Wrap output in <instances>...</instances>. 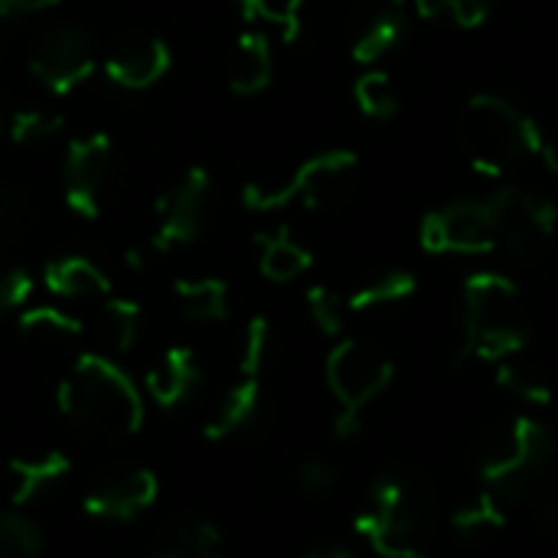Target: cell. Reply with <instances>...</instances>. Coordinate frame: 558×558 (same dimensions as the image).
Here are the masks:
<instances>
[{"label": "cell", "instance_id": "cell-25", "mask_svg": "<svg viewBox=\"0 0 558 558\" xmlns=\"http://www.w3.org/2000/svg\"><path fill=\"white\" fill-rule=\"evenodd\" d=\"M418 281L412 271H386L373 281H366L363 288H356L347 298V311L363 314V311H376V307H389V304H402L415 294Z\"/></svg>", "mask_w": 558, "mask_h": 558}, {"label": "cell", "instance_id": "cell-4", "mask_svg": "<svg viewBox=\"0 0 558 558\" xmlns=\"http://www.w3.org/2000/svg\"><path fill=\"white\" fill-rule=\"evenodd\" d=\"M432 490L402 474H383L369 487V507L353 520V530L379 558H428L422 539L432 520Z\"/></svg>", "mask_w": 558, "mask_h": 558}, {"label": "cell", "instance_id": "cell-11", "mask_svg": "<svg viewBox=\"0 0 558 558\" xmlns=\"http://www.w3.org/2000/svg\"><path fill=\"white\" fill-rule=\"evenodd\" d=\"M111 157H114V144L105 131H92L69 141L62 160V196L75 216L98 219L111 177Z\"/></svg>", "mask_w": 558, "mask_h": 558}, {"label": "cell", "instance_id": "cell-32", "mask_svg": "<svg viewBox=\"0 0 558 558\" xmlns=\"http://www.w3.org/2000/svg\"><path fill=\"white\" fill-rule=\"evenodd\" d=\"M490 7H494V0H415V10L422 20L451 16L464 29L484 26L490 16Z\"/></svg>", "mask_w": 558, "mask_h": 558}, {"label": "cell", "instance_id": "cell-36", "mask_svg": "<svg viewBox=\"0 0 558 558\" xmlns=\"http://www.w3.org/2000/svg\"><path fill=\"white\" fill-rule=\"evenodd\" d=\"M298 487L307 497H327L337 487V468L324 458H311L298 468Z\"/></svg>", "mask_w": 558, "mask_h": 558}, {"label": "cell", "instance_id": "cell-21", "mask_svg": "<svg viewBox=\"0 0 558 558\" xmlns=\"http://www.w3.org/2000/svg\"><path fill=\"white\" fill-rule=\"evenodd\" d=\"M150 558H226L222 553V533L216 523L190 517L170 526V533L157 543Z\"/></svg>", "mask_w": 558, "mask_h": 558}, {"label": "cell", "instance_id": "cell-3", "mask_svg": "<svg viewBox=\"0 0 558 558\" xmlns=\"http://www.w3.org/2000/svg\"><path fill=\"white\" fill-rule=\"evenodd\" d=\"M461 147L477 173L497 180L526 157L539 154L543 134L523 108L494 92H481L464 105Z\"/></svg>", "mask_w": 558, "mask_h": 558}, {"label": "cell", "instance_id": "cell-43", "mask_svg": "<svg viewBox=\"0 0 558 558\" xmlns=\"http://www.w3.org/2000/svg\"><path fill=\"white\" fill-rule=\"evenodd\" d=\"M235 7H239V13H242V20H248V23H255V0H235Z\"/></svg>", "mask_w": 558, "mask_h": 558}, {"label": "cell", "instance_id": "cell-34", "mask_svg": "<svg viewBox=\"0 0 558 558\" xmlns=\"http://www.w3.org/2000/svg\"><path fill=\"white\" fill-rule=\"evenodd\" d=\"M268 340H271V327L265 317H252L242 337V353H239V373L242 376H262L265 356H268Z\"/></svg>", "mask_w": 558, "mask_h": 558}, {"label": "cell", "instance_id": "cell-30", "mask_svg": "<svg viewBox=\"0 0 558 558\" xmlns=\"http://www.w3.org/2000/svg\"><path fill=\"white\" fill-rule=\"evenodd\" d=\"M65 128V118L49 108H23L7 118V134L13 144H43L52 141Z\"/></svg>", "mask_w": 558, "mask_h": 558}, {"label": "cell", "instance_id": "cell-6", "mask_svg": "<svg viewBox=\"0 0 558 558\" xmlns=\"http://www.w3.org/2000/svg\"><path fill=\"white\" fill-rule=\"evenodd\" d=\"M327 389L337 399L340 412L333 418V438L350 441L363 432V412L373 399H379L392 379L396 366L389 356L373 350L363 340H340L324 363Z\"/></svg>", "mask_w": 558, "mask_h": 558}, {"label": "cell", "instance_id": "cell-13", "mask_svg": "<svg viewBox=\"0 0 558 558\" xmlns=\"http://www.w3.org/2000/svg\"><path fill=\"white\" fill-rule=\"evenodd\" d=\"M160 497V481L150 468H118L88 484L82 497V510L92 520L105 523H131L144 517Z\"/></svg>", "mask_w": 558, "mask_h": 558}, {"label": "cell", "instance_id": "cell-12", "mask_svg": "<svg viewBox=\"0 0 558 558\" xmlns=\"http://www.w3.org/2000/svg\"><path fill=\"white\" fill-rule=\"evenodd\" d=\"M213 193V177L203 167H190L167 193L157 196L154 216V248L157 252H173L199 239L203 222H206V203Z\"/></svg>", "mask_w": 558, "mask_h": 558}, {"label": "cell", "instance_id": "cell-22", "mask_svg": "<svg viewBox=\"0 0 558 558\" xmlns=\"http://www.w3.org/2000/svg\"><path fill=\"white\" fill-rule=\"evenodd\" d=\"M173 298L183 317L196 324H219L229 317V284L222 278H180Z\"/></svg>", "mask_w": 558, "mask_h": 558}, {"label": "cell", "instance_id": "cell-14", "mask_svg": "<svg viewBox=\"0 0 558 558\" xmlns=\"http://www.w3.org/2000/svg\"><path fill=\"white\" fill-rule=\"evenodd\" d=\"M170 46L160 36H128L105 56V78L124 92H144L170 72Z\"/></svg>", "mask_w": 558, "mask_h": 558}, {"label": "cell", "instance_id": "cell-16", "mask_svg": "<svg viewBox=\"0 0 558 558\" xmlns=\"http://www.w3.org/2000/svg\"><path fill=\"white\" fill-rule=\"evenodd\" d=\"M72 474V461L62 451H46L33 458H13L7 464V481H10V507H29L39 500L46 490L59 487Z\"/></svg>", "mask_w": 558, "mask_h": 558}, {"label": "cell", "instance_id": "cell-9", "mask_svg": "<svg viewBox=\"0 0 558 558\" xmlns=\"http://www.w3.org/2000/svg\"><path fill=\"white\" fill-rule=\"evenodd\" d=\"M98 69L95 43L78 26H52L36 36L29 49V72L33 78L56 98L72 95L82 88Z\"/></svg>", "mask_w": 558, "mask_h": 558}, {"label": "cell", "instance_id": "cell-35", "mask_svg": "<svg viewBox=\"0 0 558 558\" xmlns=\"http://www.w3.org/2000/svg\"><path fill=\"white\" fill-rule=\"evenodd\" d=\"M301 10L304 0H255V20L281 26L284 43H294L301 33Z\"/></svg>", "mask_w": 558, "mask_h": 558}, {"label": "cell", "instance_id": "cell-31", "mask_svg": "<svg viewBox=\"0 0 558 558\" xmlns=\"http://www.w3.org/2000/svg\"><path fill=\"white\" fill-rule=\"evenodd\" d=\"M16 327L23 337H78V333H85V324L75 314L52 307V304H39V307L23 311Z\"/></svg>", "mask_w": 558, "mask_h": 558}, {"label": "cell", "instance_id": "cell-8", "mask_svg": "<svg viewBox=\"0 0 558 558\" xmlns=\"http://www.w3.org/2000/svg\"><path fill=\"white\" fill-rule=\"evenodd\" d=\"M490 213L497 226V248L517 262H536L549 248L558 229V206L546 196L526 193L520 186H497L490 196Z\"/></svg>", "mask_w": 558, "mask_h": 558}, {"label": "cell", "instance_id": "cell-5", "mask_svg": "<svg viewBox=\"0 0 558 558\" xmlns=\"http://www.w3.org/2000/svg\"><path fill=\"white\" fill-rule=\"evenodd\" d=\"M556 441L543 422L533 415H517L500 435H494L484 451L477 474L484 484H490V494L510 504L533 500L553 471Z\"/></svg>", "mask_w": 558, "mask_h": 558}, {"label": "cell", "instance_id": "cell-39", "mask_svg": "<svg viewBox=\"0 0 558 558\" xmlns=\"http://www.w3.org/2000/svg\"><path fill=\"white\" fill-rule=\"evenodd\" d=\"M13 219H16V193L7 183H0V232H7Z\"/></svg>", "mask_w": 558, "mask_h": 558}, {"label": "cell", "instance_id": "cell-19", "mask_svg": "<svg viewBox=\"0 0 558 558\" xmlns=\"http://www.w3.org/2000/svg\"><path fill=\"white\" fill-rule=\"evenodd\" d=\"M258 402H262V376H242L239 373V379L219 399L216 412L206 418L203 435L209 441H226V438L239 435L242 428H248L255 422Z\"/></svg>", "mask_w": 558, "mask_h": 558}, {"label": "cell", "instance_id": "cell-2", "mask_svg": "<svg viewBox=\"0 0 558 558\" xmlns=\"http://www.w3.org/2000/svg\"><path fill=\"white\" fill-rule=\"evenodd\" d=\"M530 347L523 301L517 284L497 271H477L461 291V343L454 369L468 363H507Z\"/></svg>", "mask_w": 558, "mask_h": 558}, {"label": "cell", "instance_id": "cell-17", "mask_svg": "<svg viewBox=\"0 0 558 558\" xmlns=\"http://www.w3.org/2000/svg\"><path fill=\"white\" fill-rule=\"evenodd\" d=\"M43 284L52 298L62 301H92L111 294V278L85 255L52 258L43 271Z\"/></svg>", "mask_w": 558, "mask_h": 558}, {"label": "cell", "instance_id": "cell-29", "mask_svg": "<svg viewBox=\"0 0 558 558\" xmlns=\"http://www.w3.org/2000/svg\"><path fill=\"white\" fill-rule=\"evenodd\" d=\"M497 386H500L504 392H510L517 402L536 405V409H546V405H553V399H556L553 386H549L543 376H536V373L517 366L513 360L497 363Z\"/></svg>", "mask_w": 558, "mask_h": 558}, {"label": "cell", "instance_id": "cell-42", "mask_svg": "<svg viewBox=\"0 0 558 558\" xmlns=\"http://www.w3.org/2000/svg\"><path fill=\"white\" fill-rule=\"evenodd\" d=\"M124 265L134 268V271H141V268H144V252H141V248H128V252H124Z\"/></svg>", "mask_w": 558, "mask_h": 558}, {"label": "cell", "instance_id": "cell-37", "mask_svg": "<svg viewBox=\"0 0 558 558\" xmlns=\"http://www.w3.org/2000/svg\"><path fill=\"white\" fill-rule=\"evenodd\" d=\"M33 294V278L23 268H3L0 271V317L10 311H20Z\"/></svg>", "mask_w": 558, "mask_h": 558}, {"label": "cell", "instance_id": "cell-1", "mask_svg": "<svg viewBox=\"0 0 558 558\" xmlns=\"http://www.w3.org/2000/svg\"><path fill=\"white\" fill-rule=\"evenodd\" d=\"M59 415L92 441L134 438L147 409L141 386L105 353H82L56 389Z\"/></svg>", "mask_w": 558, "mask_h": 558}, {"label": "cell", "instance_id": "cell-20", "mask_svg": "<svg viewBox=\"0 0 558 558\" xmlns=\"http://www.w3.org/2000/svg\"><path fill=\"white\" fill-rule=\"evenodd\" d=\"M255 242H258V248H262L258 268H262V275H265L268 281L288 284V281L301 278V275L314 265V255H311L301 242H294V235H291L288 226H281L278 232H262Z\"/></svg>", "mask_w": 558, "mask_h": 558}, {"label": "cell", "instance_id": "cell-28", "mask_svg": "<svg viewBox=\"0 0 558 558\" xmlns=\"http://www.w3.org/2000/svg\"><path fill=\"white\" fill-rule=\"evenodd\" d=\"M356 108L373 121H389L399 114V95L386 72H363L353 85Z\"/></svg>", "mask_w": 558, "mask_h": 558}, {"label": "cell", "instance_id": "cell-10", "mask_svg": "<svg viewBox=\"0 0 558 558\" xmlns=\"http://www.w3.org/2000/svg\"><path fill=\"white\" fill-rule=\"evenodd\" d=\"M418 242L432 255H484L497 248V226L487 196L448 203L422 219Z\"/></svg>", "mask_w": 558, "mask_h": 558}, {"label": "cell", "instance_id": "cell-15", "mask_svg": "<svg viewBox=\"0 0 558 558\" xmlns=\"http://www.w3.org/2000/svg\"><path fill=\"white\" fill-rule=\"evenodd\" d=\"M199 376H203V369H199L196 353H193L190 347H170V350H163V356L147 369V376H144V392H147V399H150L157 409L173 412V409H180V405L193 396V389L199 386Z\"/></svg>", "mask_w": 558, "mask_h": 558}, {"label": "cell", "instance_id": "cell-18", "mask_svg": "<svg viewBox=\"0 0 558 558\" xmlns=\"http://www.w3.org/2000/svg\"><path fill=\"white\" fill-rule=\"evenodd\" d=\"M275 72L271 43L262 29H245L229 56V88L235 95H258L268 88Z\"/></svg>", "mask_w": 558, "mask_h": 558}, {"label": "cell", "instance_id": "cell-41", "mask_svg": "<svg viewBox=\"0 0 558 558\" xmlns=\"http://www.w3.org/2000/svg\"><path fill=\"white\" fill-rule=\"evenodd\" d=\"M307 558H356L350 549H343V546H320V549H314Z\"/></svg>", "mask_w": 558, "mask_h": 558}, {"label": "cell", "instance_id": "cell-40", "mask_svg": "<svg viewBox=\"0 0 558 558\" xmlns=\"http://www.w3.org/2000/svg\"><path fill=\"white\" fill-rule=\"evenodd\" d=\"M539 154H543L546 167L558 177V134L556 137H549V141H543V150H539Z\"/></svg>", "mask_w": 558, "mask_h": 558}, {"label": "cell", "instance_id": "cell-33", "mask_svg": "<svg viewBox=\"0 0 558 558\" xmlns=\"http://www.w3.org/2000/svg\"><path fill=\"white\" fill-rule=\"evenodd\" d=\"M304 301H307V314H311L314 327L327 337H340L343 320H347V298H340L327 284H314V288H307Z\"/></svg>", "mask_w": 558, "mask_h": 558}, {"label": "cell", "instance_id": "cell-44", "mask_svg": "<svg viewBox=\"0 0 558 558\" xmlns=\"http://www.w3.org/2000/svg\"><path fill=\"white\" fill-rule=\"evenodd\" d=\"M0 134H7V114H3V108H0Z\"/></svg>", "mask_w": 558, "mask_h": 558}, {"label": "cell", "instance_id": "cell-24", "mask_svg": "<svg viewBox=\"0 0 558 558\" xmlns=\"http://www.w3.org/2000/svg\"><path fill=\"white\" fill-rule=\"evenodd\" d=\"M98 333L105 340V347L121 356L137 343L141 333V304L131 298H101V311H98Z\"/></svg>", "mask_w": 558, "mask_h": 558}, {"label": "cell", "instance_id": "cell-23", "mask_svg": "<svg viewBox=\"0 0 558 558\" xmlns=\"http://www.w3.org/2000/svg\"><path fill=\"white\" fill-rule=\"evenodd\" d=\"M405 13H402V3L399 0H389L363 29L360 36L353 39V59L360 65H373L379 62L383 56H389L402 39H405Z\"/></svg>", "mask_w": 558, "mask_h": 558}, {"label": "cell", "instance_id": "cell-27", "mask_svg": "<svg viewBox=\"0 0 558 558\" xmlns=\"http://www.w3.org/2000/svg\"><path fill=\"white\" fill-rule=\"evenodd\" d=\"M507 523L510 520L504 513V500L490 490L477 494L471 504H464L451 513V526L461 536H494V533H504Z\"/></svg>", "mask_w": 558, "mask_h": 558}, {"label": "cell", "instance_id": "cell-26", "mask_svg": "<svg viewBox=\"0 0 558 558\" xmlns=\"http://www.w3.org/2000/svg\"><path fill=\"white\" fill-rule=\"evenodd\" d=\"M46 549V536L33 517L20 507L0 510V558H39Z\"/></svg>", "mask_w": 558, "mask_h": 558}, {"label": "cell", "instance_id": "cell-7", "mask_svg": "<svg viewBox=\"0 0 558 558\" xmlns=\"http://www.w3.org/2000/svg\"><path fill=\"white\" fill-rule=\"evenodd\" d=\"M356 154L353 150H327L317 154L311 160H304L288 180L281 183H245L242 186V203L252 213H268V209H281L288 203H304L307 209H320L337 203L356 173Z\"/></svg>", "mask_w": 558, "mask_h": 558}, {"label": "cell", "instance_id": "cell-38", "mask_svg": "<svg viewBox=\"0 0 558 558\" xmlns=\"http://www.w3.org/2000/svg\"><path fill=\"white\" fill-rule=\"evenodd\" d=\"M59 0H0V16H26L56 7Z\"/></svg>", "mask_w": 558, "mask_h": 558}]
</instances>
